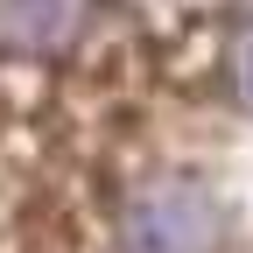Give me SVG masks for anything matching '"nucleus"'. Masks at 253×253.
<instances>
[{
    "label": "nucleus",
    "mask_w": 253,
    "mask_h": 253,
    "mask_svg": "<svg viewBox=\"0 0 253 253\" xmlns=\"http://www.w3.org/2000/svg\"><path fill=\"white\" fill-rule=\"evenodd\" d=\"M0 253H253V0H0Z\"/></svg>",
    "instance_id": "obj_1"
}]
</instances>
